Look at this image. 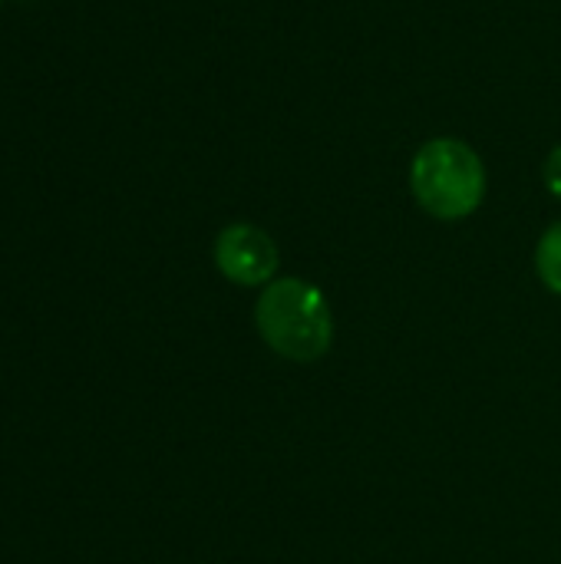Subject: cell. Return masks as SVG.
<instances>
[{
	"instance_id": "cell-4",
	"label": "cell",
	"mask_w": 561,
	"mask_h": 564,
	"mask_svg": "<svg viewBox=\"0 0 561 564\" xmlns=\"http://www.w3.org/2000/svg\"><path fill=\"white\" fill-rule=\"evenodd\" d=\"M536 274L552 294L561 297V221L549 225L536 245Z\"/></svg>"
},
{
	"instance_id": "cell-3",
	"label": "cell",
	"mask_w": 561,
	"mask_h": 564,
	"mask_svg": "<svg viewBox=\"0 0 561 564\" xmlns=\"http://www.w3.org/2000/svg\"><path fill=\"white\" fill-rule=\"evenodd\" d=\"M215 268L225 281L238 288H268L278 274L281 254L274 238L251 225V221H231L215 238Z\"/></svg>"
},
{
	"instance_id": "cell-1",
	"label": "cell",
	"mask_w": 561,
	"mask_h": 564,
	"mask_svg": "<svg viewBox=\"0 0 561 564\" xmlns=\"http://www.w3.org/2000/svg\"><path fill=\"white\" fill-rule=\"evenodd\" d=\"M255 324L261 340L291 364H317L334 344L331 304L301 278H274L255 304Z\"/></svg>"
},
{
	"instance_id": "cell-2",
	"label": "cell",
	"mask_w": 561,
	"mask_h": 564,
	"mask_svg": "<svg viewBox=\"0 0 561 564\" xmlns=\"http://www.w3.org/2000/svg\"><path fill=\"white\" fill-rule=\"evenodd\" d=\"M410 188L427 215L463 221L486 198V165L463 139H430L410 162Z\"/></svg>"
},
{
	"instance_id": "cell-5",
	"label": "cell",
	"mask_w": 561,
	"mask_h": 564,
	"mask_svg": "<svg viewBox=\"0 0 561 564\" xmlns=\"http://www.w3.org/2000/svg\"><path fill=\"white\" fill-rule=\"evenodd\" d=\"M542 178H546V188L552 198L561 202V145H555L546 159V169H542Z\"/></svg>"
}]
</instances>
